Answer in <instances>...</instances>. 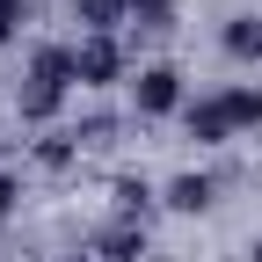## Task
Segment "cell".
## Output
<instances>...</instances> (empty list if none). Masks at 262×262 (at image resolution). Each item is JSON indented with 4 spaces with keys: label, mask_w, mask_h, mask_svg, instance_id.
<instances>
[{
    "label": "cell",
    "mask_w": 262,
    "mask_h": 262,
    "mask_svg": "<svg viewBox=\"0 0 262 262\" xmlns=\"http://www.w3.org/2000/svg\"><path fill=\"white\" fill-rule=\"evenodd\" d=\"M248 255H255V262H262V241H255V248H248Z\"/></svg>",
    "instance_id": "cell-15"
},
{
    "label": "cell",
    "mask_w": 262,
    "mask_h": 262,
    "mask_svg": "<svg viewBox=\"0 0 262 262\" xmlns=\"http://www.w3.org/2000/svg\"><path fill=\"white\" fill-rule=\"evenodd\" d=\"M15 29H22V0H0V44H15Z\"/></svg>",
    "instance_id": "cell-10"
},
{
    "label": "cell",
    "mask_w": 262,
    "mask_h": 262,
    "mask_svg": "<svg viewBox=\"0 0 262 262\" xmlns=\"http://www.w3.org/2000/svg\"><path fill=\"white\" fill-rule=\"evenodd\" d=\"M219 110H226V124H233V131H255V124H262V88H226Z\"/></svg>",
    "instance_id": "cell-6"
},
{
    "label": "cell",
    "mask_w": 262,
    "mask_h": 262,
    "mask_svg": "<svg viewBox=\"0 0 262 262\" xmlns=\"http://www.w3.org/2000/svg\"><path fill=\"white\" fill-rule=\"evenodd\" d=\"M37 160H44V168H66V160H73V146H66V139H44Z\"/></svg>",
    "instance_id": "cell-12"
},
{
    "label": "cell",
    "mask_w": 262,
    "mask_h": 262,
    "mask_svg": "<svg viewBox=\"0 0 262 262\" xmlns=\"http://www.w3.org/2000/svg\"><path fill=\"white\" fill-rule=\"evenodd\" d=\"M168 204H175V211H204V204H211V182H204V175H175V182H168Z\"/></svg>",
    "instance_id": "cell-7"
},
{
    "label": "cell",
    "mask_w": 262,
    "mask_h": 262,
    "mask_svg": "<svg viewBox=\"0 0 262 262\" xmlns=\"http://www.w3.org/2000/svg\"><path fill=\"white\" fill-rule=\"evenodd\" d=\"M73 15L88 22V37H110L117 22H131V0H73Z\"/></svg>",
    "instance_id": "cell-5"
},
{
    "label": "cell",
    "mask_w": 262,
    "mask_h": 262,
    "mask_svg": "<svg viewBox=\"0 0 262 262\" xmlns=\"http://www.w3.org/2000/svg\"><path fill=\"white\" fill-rule=\"evenodd\" d=\"M8 211H15V182L0 175V219H8Z\"/></svg>",
    "instance_id": "cell-13"
},
{
    "label": "cell",
    "mask_w": 262,
    "mask_h": 262,
    "mask_svg": "<svg viewBox=\"0 0 262 262\" xmlns=\"http://www.w3.org/2000/svg\"><path fill=\"white\" fill-rule=\"evenodd\" d=\"M131 22L139 29H168L175 22V0H131Z\"/></svg>",
    "instance_id": "cell-9"
},
{
    "label": "cell",
    "mask_w": 262,
    "mask_h": 262,
    "mask_svg": "<svg viewBox=\"0 0 262 262\" xmlns=\"http://www.w3.org/2000/svg\"><path fill=\"white\" fill-rule=\"evenodd\" d=\"M80 73H73V51H37V66H29V88H22V117L29 124H44V117H58V102H66V88H73Z\"/></svg>",
    "instance_id": "cell-1"
},
{
    "label": "cell",
    "mask_w": 262,
    "mask_h": 262,
    "mask_svg": "<svg viewBox=\"0 0 262 262\" xmlns=\"http://www.w3.org/2000/svg\"><path fill=\"white\" fill-rule=\"evenodd\" d=\"M131 95H139V117H168V110H182V73L175 66H146L131 80Z\"/></svg>",
    "instance_id": "cell-3"
},
{
    "label": "cell",
    "mask_w": 262,
    "mask_h": 262,
    "mask_svg": "<svg viewBox=\"0 0 262 262\" xmlns=\"http://www.w3.org/2000/svg\"><path fill=\"white\" fill-rule=\"evenodd\" d=\"M73 73H80V88H110V80L124 73L117 37H80V44H73Z\"/></svg>",
    "instance_id": "cell-2"
},
{
    "label": "cell",
    "mask_w": 262,
    "mask_h": 262,
    "mask_svg": "<svg viewBox=\"0 0 262 262\" xmlns=\"http://www.w3.org/2000/svg\"><path fill=\"white\" fill-rule=\"evenodd\" d=\"M226 51H233V58H262V22H255V15L226 22Z\"/></svg>",
    "instance_id": "cell-8"
},
{
    "label": "cell",
    "mask_w": 262,
    "mask_h": 262,
    "mask_svg": "<svg viewBox=\"0 0 262 262\" xmlns=\"http://www.w3.org/2000/svg\"><path fill=\"white\" fill-rule=\"evenodd\" d=\"M146 196H153L146 182H117V204H124V211H146Z\"/></svg>",
    "instance_id": "cell-11"
},
{
    "label": "cell",
    "mask_w": 262,
    "mask_h": 262,
    "mask_svg": "<svg viewBox=\"0 0 262 262\" xmlns=\"http://www.w3.org/2000/svg\"><path fill=\"white\" fill-rule=\"evenodd\" d=\"M110 262H139V255H131V241H117V248H110Z\"/></svg>",
    "instance_id": "cell-14"
},
{
    "label": "cell",
    "mask_w": 262,
    "mask_h": 262,
    "mask_svg": "<svg viewBox=\"0 0 262 262\" xmlns=\"http://www.w3.org/2000/svg\"><path fill=\"white\" fill-rule=\"evenodd\" d=\"M73 262H80V255H73Z\"/></svg>",
    "instance_id": "cell-16"
},
{
    "label": "cell",
    "mask_w": 262,
    "mask_h": 262,
    "mask_svg": "<svg viewBox=\"0 0 262 262\" xmlns=\"http://www.w3.org/2000/svg\"><path fill=\"white\" fill-rule=\"evenodd\" d=\"M189 139H196V146H226V139H233V124H226L219 95H211V102H189Z\"/></svg>",
    "instance_id": "cell-4"
}]
</instances>
